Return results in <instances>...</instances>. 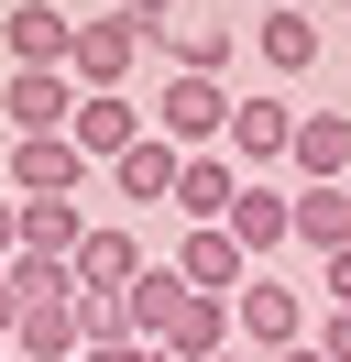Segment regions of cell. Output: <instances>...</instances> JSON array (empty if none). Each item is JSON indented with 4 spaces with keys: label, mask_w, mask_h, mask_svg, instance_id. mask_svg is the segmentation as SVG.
<instances>
[{
    "label": "cell",
    "mask_w": 351,
    "mask_h": 362,
    "mask_svg": "<svg viewBox=\"0 0 351 362\" xmlns=\"http://www.w3.org/2000/svg\"><path fill=\"white\" fill-rule=\"evenodd\" d=\"M231 296H197L176 264H143V286H132V340H154V351L197 362V351H231Z\"/></svg>",
    "instance_id": "cell-1"
},
{
    "label": "cell",
    "mask_w": 351,
    "mask_h": 362,
    "mask_svg": "<svg viewBox=\"0 0 351 362\" xmlns=\"http://www.w3.org/2000/svg\"><path fill=\"white\" fill-rule=\"evenodd\" d=\"M231 110H241V99L219 88V77H187V66H176L165 99H154V132H165L176 154H209V143H231Z\"/></svg>",
    "instance_id": "cell-2"
},
{
    "label": "cell",
    "mask_w": 351,
    "mask_h": 362,
    "mask_svg": "<svg viewBox=\"0 0 351 362\" xmlns=\"http://www.w3.org/2000/svg\"><path fill=\"white\" fill-rule=\"evenodd\" d=\"M231 318H241V340H253V362H275V351H297V340H318L307 296H297V286H275V274H253V286L231 296Z\"/></svg>",
    "instance_id": "cell-3"
},
{
    "label": "cell",
    "mask_w": 351,
    "mask_h": 362,
    "mask_svg": "<svg viewBox=\"0 0 351 362\" xmlns=\"http://www.w3.org/2000/svg\"><path fill=\"white\" fill-rule=\"evenodd\" d=\"M77 77L66 66H11V88H0V121H11V143L22 132H66V121H77Z\"/></svg>",
    "instance_id": "cell-4"
},
{
    "label": "cell",
    "mask_w": 351,
    "mask_h": 362,
    "mask_svg": "<svg viewBox=\"0 0 351 362\" xmlns=\"http://www.w3.org/2000/svg\"><path fill=\"white\" fill-rule=\"evenodd\" d=\"M231 242L253 252V264H275V252L297 242V187H275V176H241V198H231Z\"/></svg>",
    "instance_id": "cell-5"
},
{
    "label": "cell",
    "mask_w": 351,
    "mask_h": 362,
    "mask_svg": "<svg viewBox=\"0 0 351 362\" xmlns=\"http://www.w3.org/2000/svg\"><path fill=\"white\" fill-rule=\"evenodd\" d=\"M297 121H307V110H285L275 88L241 99V110H231V165H241V176H275V165L297 154Z\"/></svg>",
    "instance_id": "cell-6"
},
{
    "label": "cell",
    "mask_w": 351,
    "mask_h": 362,
    "mask_svg": "<svg viewBox=\"0 0 351 362\" xmlns=\"http://www.w3.org/2000/svg\"><path fill=\"white\" fill-rule=\"evenodd\" d=\"M143 132H154V110H132L121 88H88V99H77V121H66V143H77L88 165H121Z\"/></svg>",
    "instance_id": "cell-7"
},
{
    "label": "cell",
    "mask_w": 351,
    "mask_h": 362,
    "mask_svg": "<svg viewBox=\"0 0 351 362\" xmlns=\"http://www.w3.org/2000/svg\"><path fill=\"white\" fill-rule=\"evenodd\" d=\"M132 55H143V23L99 11V23H77V45H66V77H77V88H121Z\"/></svg>",
    "instance_id": "cell-8"
},
{
    "label": "cell",
    "mask_w": 351,
    "mask_h": 362,
    "mask_svg": "<svg viewBox=\"0 0 351 362\" xmlns=\"http://www.w3.org/2000/svg\"><path fill=\"white\" fill-rule=\"evenodd\" d=\"M253 55H263L275 88H285V77H307V66H318V11H307V0H275V11L253 23Z\"/></svg>",
    "instance_id": "cell-9"
},
{
    "label": "cell",
    "mask_w": 351,
    "mask_h": 362,
    "mask_svg": "<svg viewBox=\"0 0 351 362\" xmlns=\"http://www.w3.org/2000/svg\"><path fill=\"white\" fill-rule=\"evenodd\" d=\"M66 45H77V11L11 0V23H0V55H11V66H66Z\"/></svg>",
    "instance_id": "cell-10"
},
{
    "label": "cell",
    "mask_w": 351,
    "mask_h": 362,
    "mask_svg": "<svg viewBox=\"0 0 351 362\" xmlns=\"http://www.w3.org/2000/svg\"><path fill=\"white\" fill-rule=\"evenodd\" d=\"M77 176H88V154H77L66 132H22V143H11V198H66Z\"/></svg>",
    "instance_id": "cell-11"
},
{
    "label": "cell",
    "mask_w": 351,
    "mask_h": 362,
    "mask_svg": "<svg viewBox=\"0 0 351 362\" xmlns=\"http://www.w3.org/2000/svg\"><path fill=\"white\" fill-rule=\"evenodd\" d=\"M132 286H143V242H132L121 220H99L77 242V296H132Z\"/></svg>",
    "instance_id": "cell-12"
},
{
    "label": "cell",
    "mask_w": 351,
    "mask_h": 362,
    "mask_svg": "<svg viewBox=\"0 0 351 362\" xmlns=\"http://www.w3.org/2000/svg\"><path fill=\"white\" fill-rule=\"evenodd\" d=\"M285 165H297V187H351V110H307Z\"/></svg>",
    "instance_id": "cell-13"
},
{
    "label": "cell",
    "mask_w": 351,
    "mask_h": 362,
    "mask_svg": "<svg viewBox=\"0 0 351 362\" xmlns=\"http://www.w3.org/2000/svg\"><path fill=\"white\" fill-rule=\"evenodd\" d=\"M176 274H187L197 296H219V286L241 296V286H253V252L231 242V220H209V230H187V252H176Z\"/></svg>",
    "instance_id": "cell-14"
},
{
    "label": "cell",
    "mask_w": 351,
    "mask_h": 362,
    "mask_svg": "<svg viewBox=\"0 0 351 362\" xmlns=\"http://www.w3.org/2000/svg\"><path fill=\"white\" fill-rule=\"evenodd\" d=\"M231 198H241V165H231V143H209V154H187V176H176V209H187V230L231 220Z\"/></svg>",
    "instance_id": "cell-15"
},
{
    "label": "cell",
    "mask_w": 351,
    "mask_h": 362,
    "mask_svg": "<svg viewBox=\"0 0 351 362\" xmlns=\"http://www.w3.org/2000/svg\"><path fill=\"white\" fill-rule=\"evenodd\" d=\"M88 230H99V220H88L77 198H22V242L11 252H44V264L77 274V242H88Z\"/></svg>",
    "instance_id": "cell-16"
},
{
    "label": "cell",
    "mask_w": 351,
    "mask_h": 362,
    "mask_svg": "<svg viewBox=\"0 0 351 362\" xmlns=\"http://www.w3.org/2000/svg\"><path fill=\"white\" fill-rule=\"evenodd\" d=\"M77 351H88L77 296H33V308H22V329H11V362H77Z\"/></svg>",
    "instance_id": "cell-17"
},
{
    "label": "cell",
    "mask_w": 351,
    "mask_h": 362,
    "mask_svg": "<svg viewBox=\"0 0 351 362\" xmlns=\"http://www.w3.org/2000/svg\"><path fill=\"white\" fill-rule=\"evenodd\" d=\"M143 45H165V55H176V66H187V77H231V55H241V33H231V23H154Z\"/></svg>",
    "instance_id": "cell-18"
},
{
    "label": "cell",
    "mask_w": 351,
    "mask_h": 362,
    "mask_svg": "<svg viewBox=\"0 0 351 362\" xmlns=\"http://www.w3.org/2000/svg\"><path fill=\"white\" fill-rule=\"evenodd\" d=\"M176 176H187V154H176L165 132H143L121 165H110V187H121V198H165V209H176Z\"/></svg>",
    "instance_id": "cell-19"
},
{
    "label": "cell",
    "mask_w": 351,
    "mask_h": 362,
    "mask_svg": "<svg viewBox=\"0 0 351 362\" xmlns=\"http://www.w3.org/2000/svg\"><path fill=\"white\" fill-rule=\"evenodd\" d=\"M297 242L318 252V264L351 242V187H297Z\"/></svg>",
    "instance_id": "cell-20"
},
{
    "label": "cell",
    "mask_w": 351,
    "mask_h": 362,
    "mask_svg": "<svg viewBox=\"0 0 351 362\" xmlns=\"http://www.w3.org/2000/svg\"><path fill=\"white\" fill-rule=\"evenodd\" d=\"M77 329H88V351L132 340V296H77Z\"/></svg>",
    "instance_id": "cell-21"
},
{
    "label": "cell",
    "mask_w": 351,
    "mask_h": 362,
    "mask_svg": "<svg viewBox=\"0 0 351 362\" xmlns=\"http://www.w3.org/2000/svg\"><path fill=\"white\" fill-rule=\"evenodd\" d=\"M318 286H329V308H351V242H340V252L318 264Z\"/></svg>",
    "instance_id": "cell-22"
},
{
    "label": "cell",
    "mask_w": 351,
    "mask_h": 362,
    "mask_svg": "<svg viewBox=\"0 0 351 362\" xmlns=\"http://www.w3.org/2000/svg\"><path fill=\"white\" fill-rule=\"evenodd\" d=\"M318 351H329V362H351V308H329V318H318Z\"/></svg>",
    "instance_id": "cell-23"
},
{
    "label": "cell",
    "mask_w": 351,
    "mask_h": 362,
    "mask_svg": "<svg viewBox=\"0 0 351 362\" xmlns=\"http://www.w3.org/2000/svg\"><path fill=\"white\" fill-rule=\"evenodd\" d=\"M110 11H121V23H143V33H154V23H176V0H110Z\"/></svg>",
    "instance_id": "cell-24"
},
{
    "label": "cell",
    "mask_w": 351,
    "mask_h": 362,
    "mask_svg": "<svg viewBox=\"0 0 351 362\" xmlns=\"http://www.w3.org/2000/svg\"><path fill=\"white\" fill-rule=\"evenodd\" d=\"M22 329V286H11V264H0V340Z\"/></svg>",
    "instance_id": "cell-25"
},
{
    "label": "cell",
    "mask_w": 351,
    "mask_h": 362,
    "mask_svg": "<svg viewBox=\"0 0 351 362\" xmlns=\"http://www.w3.org/2000/svg\"><path fill=\"white\" fill-rule=\"evenodd\" d=\"M11 242H22V198H0V264H11Z\"/></svg>",
    "instance_id": "cell-26"
},
{
    "label": "cell",
    "mask_w": 351,
    "mask_h": 362,
    "mask_svg": "<svg viewBox=\"0 0 351 362\" xmlns=\"http://www.w3.org/2000/svg\"><path fill=\"white\" fill-rule=\"evenodd\" d=\"M275 362H329V351H318V340H297V351H275Z\"/></svg>",
    "instance_id": "cell-27"
},
{
    "label": "cell",
    "mask_w": 351,
    "mask_h": 362,
    "mask_svg": "<svg viewBox=\"0 0 351 362\" xmlns=\"http://www.w3.org/2000/svg\"><path fill=\"white\" fill-rule=\"evenodd\" d=\"M197 362H253V351H197Z\"/></svg>",
    "instance_id": "cell-28"
},
{
    "label": "cell",
    "mask_w": 351,
    "mask_h": 362,
    "mask_svg": "<svg viewBox=\"0 0 351 362\" xmlns=\"http://www.w3.org/2000/svg\"><path fill=\"white\" fill-rule=\"evenodd\" d=\"M0 362H11V340H0Z\"/></svg>",
    "instance_id": "cell-29"
},
{
    "label": "cell",
    "mask_w": 351,
    "mask_h": 362,
    "mask_svg": "<svg viewBox=\"0 0 351 362\" xmlns=\"http://www.w3.org/2000/svg\"><path fill=\"white\" fill-rule=\"evenodd\" d=\"M77 362H99V351H77Z\"/></svg>",
    "instance_id": "cell-30"
}]
</instances>
